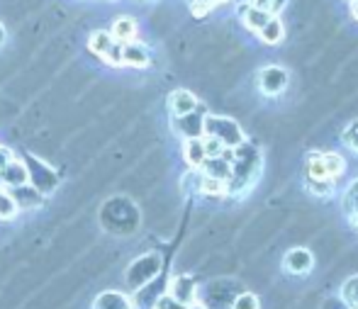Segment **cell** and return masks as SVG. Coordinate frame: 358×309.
I'll return each mask as SVG.
<instances>
[{"label":"cell","mask_w":358,"mask_h":309,"mask_svg":"<svg viewBox=\"0 0 358 309\" xmlns=\"http://www.w3.org/2000/svg\"><path fill=\"white\" fill-rule=\"evenodd\" d=\"M261 171V156L256 149H251L249 144H241L234 149V161H231V178L227 183V192H234V195H241L246 192L254 180L259 178Z\"/></svg>","instance_id":"6da1fadb"},{"label":"cell","mask_w":358,"mask_h":309,"mask_svg":"<svg viewBox=\"0 0 358 309\" xmlns=\"http://www.w3.org/2000/svg\"><path fill=\"white\" fill-rule=\"evenodd\" d=\"M203 134L215 136L217 141L224 144V149H236L244 144V131L231 117H220V115H205Z\"/></svg>","instance_id":"7a4b0ae2"},{"label":"cell","mask_w":358,"mask_h":309,"mask_svg":"<svg viewBox=\"0 0 358 309\" xmlns=\"http://www.w3.org/2000/svg\"><path fill=\"white\" fill-rule=\"evenodd\" d=\"M22 164H24V168H27V183L32 187H37L44 197L52 195V192L57 190V185L62 183V178H59V175L54 173L47 164H42L39 159H34V156H27Z\"/></svg>","instance_id":"3957f363"},{"label":"cell","mask_w":358,"mask_h":309,"mask_svg":"<svg viewBox=\"0 0 358 309\" xmlns=\"http://www.w3.org/2000/svg\"><path fill=\"white\" fill-rule=\"evenodd\" d=\"M159 268H161L159 256H144V258H139V261H134L132 266H129L127 282L132 287H142L144 282H149L151 278H154L156 273H159Z\"/></svg>","instance_id":"277c9868"},{"label":"cell","mask_w":358,"mask_h":309,"mask_svg":"<svg viewBox=\"0 0 358 309\" xmlns=\"http://www.w3.org/2000/svg\"><path fill=\"white\" fill-rule=\"evenodd\" d=\"M287 80L290 78H287L285 69H280V66H266L259 73V88L264 90L266 95L275 98V95H280L287 88Z\"/></svg>","instance_id":"5b68a950"},{"label":"cell","mask_w":358,"mask_h":309,"mask_svg":"<svg viewBox=\"0 0 358 309\" xmlns=\"http://www.w3.org/2000/svg\"><path fill=\"white\" fill-rule=\"evenodd\" d=\"M8 192H10V197L15 200V205H17L20 212H34V210H39V207L44 205V195L29 183H24L20 187H13V190H8Z\"/></svg>","instance_id":"8992f818"},{"label":"cell","mask_w":358,"mask_h":309,"mask_svg":"<svg viewBox=\"0 0 358 309\" xmlns=\"http://www.w3.org/2000/svg\"><path fill=\"white\" fill-rule=\"evenodd\" d=\"M239 17H241V22H244L246 29H251V32L259 34L273 15H271L268 10L256 8V5H251V3H241L239 5Z\"/></svg>","instance_id":"52a82bcc"},{"label":"cell","mask_w":358,"mask_h":309,"mask_svg":"<svg viewBox=\"0 0 358 309\" xmlns=\"http://www.w3.org/2000/svg\"><path fill=\"white\" fill-rule=\"evenodd\" d=\"M312 263H315V258H312V253L307 248H292L283 258V268L290 275H305V273H310Z\"/></svg>","instance_id":"ba28073f"},{"label":"cell","mask_w":358,"mask_h":309,"mask_svg":"<svg viewBox=\"0 0 358 309\" xmlns=\"http://www.w3.org/2000/svg\"><path fill=\"white\" fill-rule=\"evenodd\" d=\"M203 122H205V115H200L195 110V113L183 115V117H173V129L183 139H200L203 136Z\"/></svg>","instance_id":"9c48e42d"},{"label":"cell","mask_w":358,"mask_h":309,"mask_svg":"<svg viewBox=\"0 0 358 309\" xmlns=\"http://www.w3.org/2000/svg\"><path fill=\"white\" fill-rule=\"evenodd\" d=\"M169 110L173 117H183L198 110V98H195L190 90H173L169 95Z\"/></svg>","instance_id":"30bf717a"},{"label":"cell","mask_w":358,"mask_h":309,"mask_svg":"<svg viewBox=\"0 0 358 309\" xmlns=\"http://www.w3.org/2000/svg\"><path fill=\"white\" fill-rule=\"evenodd\" d=\"M27 183V168H24L22 161H10L3 171H0V190H13Z\"/></svg>","instance_id":"8fae6325"},{"label":"cell","mask_w":358,"mask_h":309,"mask_svg":"<svg viewBox=\"0 0 358 309\" xmlns=\"http://www.w3.org/2000/svg\"><path fill=\"white\" fill-rule=\"evenodd\" d=\"M169 295L173 297L176 302H180L183 307L193 305V302H195V282H193V278H188V275L173 278V280H171Z\"/></svg>","instance_id":"7c38bea8"},{"label":"cell","mask_w":358,"mask_h":309,"mask_svg":"<svg viewBox=\"0 0 358 309\" xmlns=\"http://www.w3.org/2000/svg\"><path fill=\"white\" fill-rule=\"evenodd\" d=\"M122 66H132V69H144L149 66V49L144 44L134 42L122 44Z\"/></svg>","instance_id":"4fadbf2b"},{"label":"cell","mask_w":358,"mask_h":309,"mask_svg":"<svg viewBox=\"0 0 358 309\" xmlns=\"http://www.w3.org/2000/svg\"><path fill=\"white\" fill-rule=\"evenodd\" d=\"M110 34H113V39H115V42H120V44L134 42V37H137V22H134L132 17H127V15H122V17H117L113 22Z\"/></svg>","instance_id":"5bb4252c"},{"label":"cell","mask_w":358,"mask_h":309,"mask_svg":"<svg viewBox=\"0 0 358 309\" xmlns=\"http://www.w3.org/2000/svg\"><path fill=\"white\" fill-rule=\"evenodd\" d=\"M200 171H203V175H208V178L224 180V183H229V178H231V164L222 159V156H217V159H205Z\"/></svg>","instance_id":"9a60e30c"},{"label":"cell","mask_w":358,"mask_h":309,"mask_svg":"<svg viewBox=\"0 0 358 309\" xmlns=\"http://www.w3.org/2000/svg\"><path fill=\"white\" fill-rule=\"evenodd\" d=\"M183 159L190 168H200L205 164V149H203V136L200 139H185V146H183Z\"/></svg>","instance_id":"2e32d148"},{"label":"cell","mask_w":358,"mask_h":309,"mask_svg":"<svg viewBox=\"0 0 358 309\" xmlns=\"http://www.w3.org/2000/svg\"><path fill=\"white\" fill-rule=\"evenodd\" d=\"M95 309H132L129 300L120 292H103V295L95 300Z\"/></svg>","instance_id":"e0dca14e"},{"label":"cell","mask_w":358,"mask_h":309,"mask_svg":"<svg viewBox=\"0 0 358 309\" xmlns=\"http://www.w3.org/2000/svg\"><path fill=\"white\" fill-rule=\"evenodd\" d=\"M283 34H285L283 22H280L278 17H271L268 22H266V27L259 32V37L264 44H278L280 39H283Z\"/></svg>","instance_id":"ac0fdd59"},{"label":"cell","mask_w":358,"mask_h":309,"mask_svg":"<svg viewBox=\"0 0 358 309\" xmlns=\"http://www.w3.org/2000/svg\"><path fill=\"white\" fill-rule=\"evenodd\" d=\"M115 44V39H113V34L110 32H103V29H98V32H93L90 34V42H88V47H90V52L93 54H98L100 59L108 54V49Z\"/></svg>","instance_id":"d6986e66"},{"label":"cell","mask_w":358,"mask_h":309,"mask_svg":"<svg viewBox=\"0 0 358 309\" xmlns=\"http://www.w3.org/2000/svg\"><path fill=\"white\" fill-rule=\"evenodd\" d=\"M320 159H322V166H324V171H327V175H329L331 180L336 178V175L341 173V171L346 168V164H344V159H341L339 154H320Z\"/></svg>","instance_id":"ffe728a7"},{"label":"cell","mask_w":358,"mask_h":309,"mask_svg":"<svg viewBox=\"0 0 358 309\" xmlns=\"http://www.w3.org/2000/svg\"><path fill=\"white\" fill-rule=\"evenodd\" d=\"M200 192L205 195H213V197H222L227 195V183L224 180H217V178H208V175L200 173Z\"/></svg>","instance_id":"44dd1931"},{"label":"cell","mask_w":358,"mask_h":309,"mask_svg":"<svg viewBox=\"0 0 358 309\" xmlns=\"http://www.w3.org/2000/svg\"><path fill=\"white\" fill-rule=\"evenodd\" d=\"M341 300L349 309H358V275L349 278L341 287Z\"/></svg>","instance_id":"7402d4cb"},{"label":"cell","mask_w":358,"mask_h":309,"mask_svg":"<svg viewBox=\"0 0 358 309\" xmlns=\"http://www.w3.org/2000/svg\"><path fill=\"white\" fill-rule=\"evenodd\" d=\"M17 205H15V200L10 197L8 190H0V220H15L17 217Z\"/></svg>","instance_id":"603a6c76"},{"label":"cell","mask_w":358,"mask_h":309,"mask_svg":"<svg viewBox=\"0 0 358 309\" xmlns=\"http://www.w3.org/2000/svg\"><path fill=\"white\" fill-rule=\"evenodd\" d=\"M307 187H310L312 195H320V197H327L334 192V180L327 178V180H315V178H307Z\"/></svg>","instance_id":"cb8c5ba5"},{"label":"cell","mask_w":358,"mask_h":309,"mask_svg":"<svg viewBox=\"0 0 358 309\" xmlns=\"http://www.w3.org/2000/svg\"><path fill=\"white\" fill-rule=\"evenodd\" d=\"M203 149H205V156H208V159H217V156H222V151H224V144L217 141L215 136L203 134Z\"/></svg>","instance_id":"d4e9b609"},{"label":"cell","mask_w":358,"mask_h":309,"mask_svg":"<svg viewBox=\"0 0 358 309\" xmlns=\"http://www.w3.org/2000/svg\"><path fill=\"white\" fill-rule=\"evenodd\" d=\"M344 210L349 212V215L354 210H358V178L349 187H346V192H344Z\"/></svg>","instance_id":"484cf974"},{"label":"cell","mask_w":358,"mask_h":309,"mask_svg":"<svg viewBox=\"0 0 358 309\" xmlns=\"http://www.w3.org/2000/svg\"><path fill=\"white\" fill-rule=\"evenodd\" d=\"M231 309H259V297L254 292H244V295L236 297Z\"/></svg>","instance_id":"4316f807"},{"label":"cell","mask_w":358,"mask_h":309,"mask_svg":"<svg viewBox=\"0 0 358 309\" xmlns=\"http://www.w3.org/2000/svg\"><path fill=\"white\" fill-rule=\"evenodd\" d=\"M341 139H344L346 146H351V149L358 154V120H354V122L346 127L344 134H341Z\"/></svg>","instance_id":"83f0119b"},{"label":"cell","mask_w":358,"mask_h":309,"mask_svg":"<svg viewBox=\"0 0 358 309\" xmlns=\"http://www.w3.org/2000/svg\"><path fill=\"white\" fill-rule=\"evenodd\" d=\"M103 62L108 66H122V44L115 42L113 47L108 49V54L103 57Z\"/></svg>","instance_id":"f1b7e54d"},{"label":"cell","mask_w":358,"mask_h":309,"mask_svg":"<svg viewBox=\"0 0 358 309\" xmlns=\"http://www.w3.org/2000/svg\"><path fill=\"white\" fill-rule=\"evenodd\" d=\"M154 309H185V307L180 305V302H176L171 295H164V297H161V300L154 305Z\"/></svg>","instance_id":"f546056e"},{"label":"cell","mask_w":358,"mask_h":309,"mask_svg":"<svg viewBox=\"0 0 358 309\" xmlns=\"http://www.w3.org/2000/svg\"><path fill=\"white\" fill-rule=\"evenodd\" d=\"M285 5H287V0H271L268 8H266V10H268V13L273 15V17H278V15L285 10Z\"/></svg>","instance_id":"4dcf8cb0"},{"label":"cell","mask_w":358,"mask_h":309,"mask_svg":"<svg viewBox=\"0 0 358 309\" xmlns=\"http://www.w3.org/2000/svg\"><path fill=\"white\" fill-rule=\"evenodd\" d=\"M213 10V3H200V5H190V13L195 15V17H205V15Z\"/></svg>","instance_id":"1f68e13d"},{"label":"cell","mask_w":358,"mask_h":309,"mask_svg":"<svg viewBox=\"0 0 358 309\" xmlns=\"http://www.w3.org/2000/svg\"><path fill=\"white\" fill-rule=\"evenodd\" d=\"M13 159H15V156H13V151H10L8 146H0V171H3L5 166H8Z\"/></svg>","instance_id":"d6a6232c"},{"label":"cell","mask_w":358,"mask_h":309,"mask_svg":"<svg viewBox=\"0 0 358 309\" xmlns=\"http://www.w3.org/2000/svg\"><path fill=\"white\" fill-rule=\"evenodd\" d=\"M5 39H8V29H5V24L0 22V47L5 44Z\"/></svg>","instance_id":"836d02e7"},{"label":"cell","mask_w":358,"mask_h":309,"mask_svg":"<svg viewBox=\"0 0 358 309\" xmlns=\"http://www.w3.org/2000/svg\"><path fill=\"white\" fill-rule=\"evenodd\" d=\"M249 3H251V5H256V8H264V10H266V8H268L271 0H249Z\"/></svg>","instance_id":"e575fe53"},{"label":"cell","mask_w":358,"mask_h":309,"mask_svg":"<svg viewBox=\"0 0 358 309\" xmlns=\"http://www.w3.org/2000/svg\"><path fill=\"white\" fill-rule=\"evenodd\" d=\"M351 15H354V20L358 22V0H351Z\"/></svg>","instance_id":"d590c367"},{"label":"cell","mask_w":358,"mask_h":309,"mask_svg":"<svg viewBox=\"0 0 358 309\" xmlns=\"http://www.w3.org/2000/svg\"><path fill=\"white\" fill-rule=\"evenodd\" d=\"M351 224H354L356 229H358V210H354V212H351Z\"/></svg>","instance_id":"8d00e7d4"},{"label":"cell","mask_w":358,"mask_h":309,"mask_svg":"<svg viewBox=\"0 0 358 309\" xmlns=\"http://www.w3.org/2000/svg\"><path fill=\"white\" fill-rule=\"evenodd\" d=\"M200 3H213V0H188V5H200Z\"/></svg>","instance_id":"74e56055"},{"label":"cell","mask_w":358,"mask_h":309,"mask_svg":"<svg viewBox=\"0 0 358 309\" xmlns=\"http://www.w3.org/2000/svg\"><path fill=\"white\" fill-rule=\"evenodd\" d=\"M185 309H205V307H203V305H195V302H193V305H188Z\"/></svg>","instance_id":"f35d334b"},{"label":"cell","mask_w":358,"mask_h":309,"mask_svg":"<svg viewBox=\"0 0 358 309\" xmlns=\"http://www.w3.org/2000/svg\"><path fill=\"white\" fill-rule=\"evenodd\" d=\"M217 3H229V0H213V5H217Z\"/></svg>","instance_id":"ab89813d"},{"label":"cell","mask_w":358,"mask_h":309,"mask_svg":"<svg viewBox=\"0 0 358 309\" xmlns=\"http://www.w3.org/2000/svg\"><path fill=\"white\" fill-rule=\"evenodd\" d=\"M139 3H151V0H139Z\"/></svg>","instance_id":"60d3db41"}]
</instances>
